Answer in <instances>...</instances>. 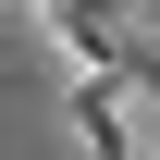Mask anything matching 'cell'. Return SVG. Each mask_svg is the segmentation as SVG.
Instances as JSON below:
<instances>
[{
	"instance_id": "cell-1",
	"label": "cell",
	"mask_w": 160,
	"mask_h": 160,
	"mask_svg": "<svg viewBox=\"0 0 160 160\" xmlns=\"http://www.w3.org/2000/svg\"><path fill=\"white\" fill-rule=\"evenodd\" d=\"M136 86H123V74H99V62H86V74H74V136H86V160H136Z\"/></svg>"
}]
</instances>
